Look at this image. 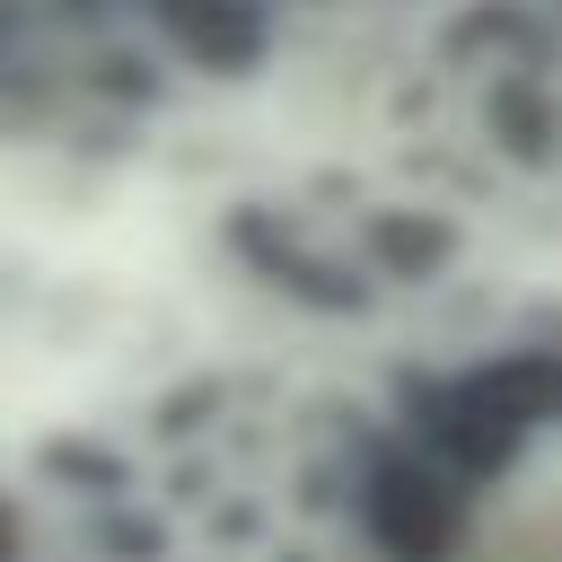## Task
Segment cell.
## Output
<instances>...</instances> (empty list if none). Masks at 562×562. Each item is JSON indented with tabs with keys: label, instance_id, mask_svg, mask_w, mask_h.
<instances>
[{
	"label": "cell",
	"instance_id": "obj_1",
	"mask_svg": "<svg viewBox=\"0 0 562 562\" xmlns=\"http://www.w3.org/2000/svg\"><path fill=\"white\" fill-rule=\"evenodd\" d=\"M369 518H378V544L395 562H439L457 544V492L439 474H422V465H386Z\"/></svg>",
	"mask_w": 562,
	"mask_h": 562
},
{
	"label": "cell",
	"instance_id": "obj_2",
	"mask_svg": "<svg viewBox=\"0 0 562 562\" xmlns=\"http://www.w3.org/2000/svg\"><path fill=\"white\" fill-rule=\"evenodd\" d=\"M158 18H167L202 61H246V53H255V18H246V0H158Z\"/></svg>",
	"mask_w": 562,
	"mask_h": 562
}]
</instances>
